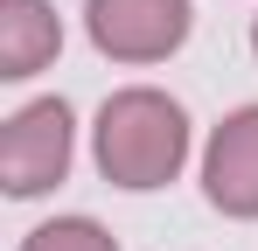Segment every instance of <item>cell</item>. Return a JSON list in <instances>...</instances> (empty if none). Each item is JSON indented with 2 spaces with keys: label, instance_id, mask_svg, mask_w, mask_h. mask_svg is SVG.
Masks as SVG:
<instances>
[{
  "label": "cell",
  "instance_id": "obj_3",
  "mask_svg": "<svg viewBox=\"0 0 258 251\" xmlns=\"http://www.w3.org/2000/svg\"><path fill=\"white\" fill-rule=\"evenodd\" d=\"M91 42L119 63H161L188 42V0H91Z\"/></svg>",
  "mask_w": 258,
  "mask_h": 251
},
{
  "label": "cell",
  "instance_id": "obj_1",
  "mask_svg": "<svg viewBox=\"0 0 258 251\" xmlns=\"http://www.w3.org/2000/svg\"><path fill=\"white\" fill-rule=\"evenodd\" d=\"M188 154V119L161 91H119L98 112V167L119 189H161Z\"/></svg>",
  "mask_w": 258,
  "mask_h": 251
},
{
  "label": "cell",
  "instance_id": "obj_7",
  "mask_svg": "<svg viewBox=\"0 0 258 251\" xmlns=\"http://www.w3.org/2000/svg\"><path fill=\"white\" fill-rule=\"evenodd\" d=\"M251 49H258V28H251Z\"/></svg>",
  "mask_w": 258,
  "mask_h": 251
},
{
  "label": "cell",
  "instance_id": "obj_2",
  "mask_svg": "<svg viewBox=\"0 0 258 251\" xmlns=\"http://www.w3.org/2000/svg\"><path fill=\"white\" fill-rule=\"evenodd\" d=\"M70 167V105L63 98H35L7 119L0 140V174H7V196H42L63 181Z\"/></svg>",
  "mask_w": 258,
  "mask_h": 251
},
{
  "label": "cell",
  "instance_id": "obj_5",
  "mask_svg": "<svg viewBox=\"0 0 258 251\" xmlns=\"http://www.w3.org/2000/svg\"><path fill=\"white\" fill-rule=\"evenodd\" d=\"M56 14L42 0H0V77H35L49 56H56Z\"/></svg>",
  "mask_w": 258,
  "mask_h": 251
},
{
  "label": "cell",
  "instance_id": "obj_4",
  "mask_svg": "<svg viewBox=\"0 0 258 251\" xmlns=\"http://www.w3.org/2000/svg\"><path fill=\"white\" fill-rule=\"evenodd\" d=\"M203 189L223 216H258V105H244L216 126L210 161H203Z\"/></svg>",
  "mask_w": 258,
  "mask_h": 251
},
{
  "label": "cell",
  "instance_id": "obj_6",
  "mask_svg": "<svg viewBox=\"0 0 258 251\" xmlns=\"http://www.w3.org/2000/svg\"><path fill=\"white\" fill-rule=\"evenodd\" d=\"M21 251H119V244H112L98 223H84V216H63V223H42Z\"/></svg>",
  "mask_w": 258,
  "mask_h": 251
}]
</instances>
